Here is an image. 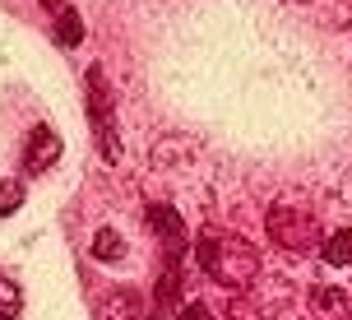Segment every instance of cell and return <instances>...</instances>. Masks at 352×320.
Listing matches in <instances>:
<instances>
[{
  "mask_svg": "<svg viewBox=\"0 0 352 320\" xmlns=\"http://www.w3.org/2000/svg\"><path fill=\"white\" fill-rule=\"evenodd\" d=\"M195 250H199L204 274H209V279H218V284L246 288L250 279H255V250H250V242H241L236 232H228V228H204V232H199V242H195Z\"/></svg>",
  "mask_w": 352,
  "mask_h": 320,
  "instance_id": "obj_1",
  "label": "cell"
},
{
  "mask_svg": "<svg viewBox=\"0 0 352 320\" xmlns=\"http://www.w3.org/2000/svg\"><path fill=\"white\" fill-rule=\"evenodd\" d=\"M88 93V121H93V140L102 149L107 162H121V140H116V111H111V89H107L102 70H88L84 79Z\"/></svg>",
  "mask_w": 352,
  "mask_h": 320,
  "instance_id": "obj_2",
  "label": "cell"
},
{
  "mask_svg": "<svg viewBox=\"0 0 352 320\" xmlns=\"http://www.w3.org/2000/svg\"><path fill=\"white\" fill-rule=\"evenodd\" d=\"M269 237L278 242L283 250H306V246H320V228L316 218L306 209H287V204H278V209H269Z\"/></svg>",
  "mask_w": 352,
  "mask_h": 320,
  "instance_id": "obj_3",
  "label": "cell"
},
{
  "mask_svg": "<svg viewBox=\"0 0 352 320\" xmlns=\"http://www.w3.org/2000/svg\"><path fill=\"white\" fill-rule=\"evenodd\" d=\"M56 158H60V135L52 125H33L23 144V172H47Z\"/></svg>",
  "mask_w": 352,
  "mask_h": 320,
  "instance_id": "obj_4",
  "label": "cell"
},
{
  "mask_svg": "<svg viewBox=\"0 0 352 320\" xmlns=\"http://www.w3.org/2000/svg\"><path fill=\"white\" fill-rule=\"evenodd\" d=\"M148 223H153V232L162 237L167 255L181 260V250H186V223H181V213L167 209V204H153V209H148Z\"/></svg>",
  "mask_w": 352,
  "mask_h": 320,
  "instance_id": "obj_5",
  "label": "cell"
},
{
  "mask_svg": "<svg viewBox=\"0 0 352 320\" xmlns=\"http://www.w3.org/2000/svg\"><path fill=\"white\" fill-rule=\"evenodd\" d=\"M93 260H107V265H121L125 260V242H121V232H111V228H98L93 232Z\"/></svg>",
  "mask_w": 352,
  "mask_h": 320,
  "instance_id": "obj_6",
  "label": "cell"
},
{
  "mask_svg": "<svg viewBox=\"0 0 352 320\" xmlns=\"http://www.w3.org/2000/svg\"><path fill=\"white\" fill-rule=\"evenodd\" d=\"M52 19H56V42H60V47H79V42H84V23H79V10H74V5H65V10L52 14Z\"/></svg>",
  "mask_w": 352,
  "mask_h": 320,
  "instance_id": "obj_7",
  "label": "cell"
},
{
  "mask_svg": "<svg viewBox=\"0 0 352 320\" xmlns=\"http://www.w3.org/2000/svg\"><path fill=\"white\" fill-rule=\"evenodd\" d=\"M23 311V292H19L14 279H0V320H19Z\"/></svg>",
  "mask_w": 352,
  "mask_h": 320,
  "instance_id": "obj_8",
  "label": "cell"
},
{
  "mask_svg": "<svg viewBox=\"0 0 352 320\" xmlns=\"http://www.w3.org/2000/svg\"><path fill=\"white\" fill-rule=\"evenodd\" d=\"M324 265H352V232H338L324 246Z\"/></svg>",
  "mask_w": 352,
  "mask_h": 320,
  "instance_id": "obj_9",
  "label": "cell"
},
{
  "mask_svg": "<svg viewBox=\"0 0 352 320\" xmlns=\"http://www.w3.org/2000/svg\"><path fill=\"white\" fill-rule=\"evenodd\" d=\"M19 204H23V186L19 181H0V218H10Z\"/></svg>",
  "mask_w": 352,
  "mask_h": 320,
  "instance_id": "obj_10",
  "label": "cell"
},
{
  "mask_svg": "<svg viewBox=\"0 0 352 320\" xmlns=\"http://www.w3.org/2000/svg\"><path fill=\"white\" fill-rule=\"evenodd\" d=\"M65 5H70V0H42V10H47V14H60Z\"/></svg>",
  "mask_w": 352,
  "mask_h": 320,
  "instance_id": "obj_11",
  "label": "cell"
}]
</instances>
